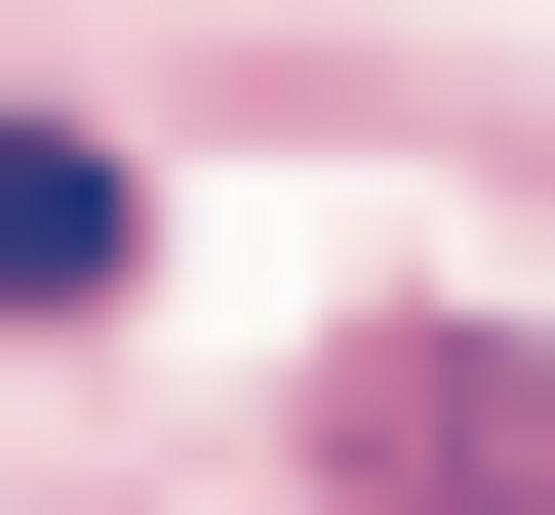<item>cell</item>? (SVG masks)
Returning <instances> with one entry per match:
<instances>
[{
	"mask_svg": "<svg viewBox=\"0 0 555 515\" xmlns=\"http://www.w3.org/2000/svg\"><path fill=\"white\" fill-rule=\"evenodd\" d=\"M318 476H358V515H555V357L358 318V357H318Z\"/></svg>",
	"mask_w": 555,
	"mask_h": 515,
	"instance_id": "cell-1",
	"label": "cell"
},
{
	"mask_svg": "<svg viewBox=\"0 0 555 515\" xmlns=\"http://www.w3.org/2000/svg\"><path fill=\"white\" fill-rule=\"evenodd\" d=\"M0 318H119V159L80 119H0Z\"/></svg>",
	"mask_w": 555,
	"mask_h": 515,
	"instance_id": "cell-2",
	"label": "cell"
}]
</instances>
